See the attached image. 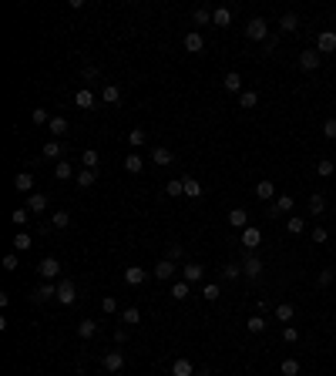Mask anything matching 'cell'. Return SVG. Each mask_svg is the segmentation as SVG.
I'll return each instance as SVG.
<instances>
[{"label": "cell", "instance_id": "obj_4", "mask_svg": "<svg viewBox=\"0 0 336 376\" xmlns=\"http://www.w3.org/2000/svg\"><path fill=\"white\" fill-rule=\"evenodd\" d=\"M57 303H61V306H74V303H78V292H74V282L71 279H61V282H57Z\"/></svg>", "mask_w": 336, "mask_h": 376}, {"label": "cell", "instance_id": "obj_10", "mask_svg": "<svg viewBox=\"0 0 336 376\" xmlns=\"http://www.w3.org/2000/svg\"><path fill=\"white\" fill-rule=\"evenodd\" d=\"M299 67H303V71H316V67H320V51L316 47L303 51V54H299Z\"/></svg>", "mask_w": 336, "mask_h": 376}, {"label": "cell", "instance_id": "obj_23", "mask_svg": "<svg viewBox=\"0 0 336 376\" xmlns=\"http://www.w3.org/2000/svg\"><path fill=\"white\" fill-rule=\"evenodd\" d=\"M272 195H276V185H272V182H266V178H262V182L256 185V198H259V202H269Z\"/></svg>", "mask_w": 336, "mask_h": 376}, {"label": "cell", "instance_id": "obj_13", "mask_svg": "<svg viewBox=\"0 0 336 376\" xmlns=\"http://www.w3.org/2000/svg\"><path fill=\"white\" fill-rule=\"evenodd\" d=\"M229 225H232V229H249V212L246 208H232V212H229Z\"/></svg>", "mask_w": 336, "mask_h": 376}, {"label": "cell", "instance_id": "obj_36", "mask_svg": "<svg viewBox=\"0 0 336 376\" xmlns=\"http://www.w3.org/2000/svg\"><path fill=\"white\" fill-rule=\"evenodd\" d=\"M31 245H34V239H31L27 232H17V235H14V248H17V252H27Z\"/></svg>", "mask_w": 336, "mask_h": 376}, {"label": "cell", "instance_id": "obj_2", "mask_svg": "<svg viewBox=\"0 0 336 376\" xmlns=\"http://www.w3.org/2000/svg\"><path fill=\"white\" fill-rule=\"evenodd\" d=\"M57 272H61V262H57L54 256H44V259L37 262V275H40L44 282H54V275H57Z\"/></svg>", "mask_w": 336, "mask_h": 376}, {"label": "cell", "instance_id": "obj_5", "mask_svg": "<svg viewBox=\"0 0 336 376\" xmlns=\"http://www.w3.org/2000/svg\"><path fill=\"white\" fill-rule=\"evenodd\" d=\"M242 245H246V252H256V248L262 245V232H259L256 225H249V229H242Z\"/></svg>", "mask_w": 336, "mask_h": 376}, {"label": "cell", "instance_id": "obj_3", "mask_svg": "<svg viewBox=\"0 0 336 376\" xmlns=\"http://www.w3.org/2000/svg\"><path fill=\"white\" fill-rule=\"evenodd\" d=\"M246 37H249V40H262V44L269 40V27H266L262 17H252V20L246 24Z\"/></svg>", "mask_w": 336, "mask_h": 376}, {"label": "cell", "instance_id": "obj_31", "mask_svg": "<svg viewBox=\"0 0 336 376\" xmlns=\"http://www.w3.org/2000/svg\"><path fill=\"white\" fill-rule=\"evenodd\" d=\"M27 218H31V208H14V212H10V222H14L17 229H24Z\"/></svg>", "mask_w": 336, "mask_h": 376}, {"label": "cell", "instance_id": "obj_40", "mask_svg": "<svg viewBox=\"0 0 336 376\" xmlns=\"http://www.w3.org/2000/svg\"><path fill=\"white\" fill-rule=\"evenodd\" d=\"M94 182H98V171H91V168H84V171L78 175V185H81V188H91Z\"/></svg>", "mask_w": 336, "mask_h": 376}, {"label": "cell", "instance_id": "obj_49", "mask_svg": "<svg viewBox=\"0 0 336 376\" xmlns=\"http://www.w3.org/2000/svg\"><path fill=\"white\" fill-rule=\"evenodd\" d=\"M282 376H299V363L296 360H282Z\"/></svg>", "mask_w": 336, "mask_h": 376}, {"label": "cell", "instance_id": "obj_37", "mask_svg": "<svg viewBox=\"0 0 336 376\" xmlns=\"http://www.w3.org/2000/svg\"><path fill=\"white\" fill-rule=\"evenodd\" d=\"M182 185H185V195H188V198H199L202 195V185L195 182V178H182Z\"/></svg>", "mask_w": 336, "mask_h": 376}, {"label": "cell", "instance_id": "obj_32", "mask_svg": "<svg viewBox=\"0 0 336 376\" xmlns=\"http://www.w3.org/2000/svg\"><path fill=\"white\" fill-rule=\"evenodd\" d=\"M54 175L61 178V182H67V178L74 175V165H71V161H57V165H54Z\"/></svg>", "mask_w": 336, "mask_h": 376}, {"label": "cell", "instance_id": "obj_7", "mask_svg": "<svg viewBox=\"0 0 336 376\" xmlns=\"http://www.w3.org/2000/svg\"><path fill=\"white\" fill-rule=\"evenodd\" d=\"M101 366L108 369V373H118L121 366H125V353L121 349H111V353H104V360H101Z\"/></svg>", "mask_w": 336, "mask_h": 376}, {"label": "cell", "instance_id": "obj_53", "mask_svg": "<svg viewBox=\"0 0 336 376\" xmlns=\"http://www.w3.org/2000/svg\"><path fill=\"white\" fill-rule=\"evenodd\" d=\"M101 309L108 312V316H111V312H118V303H114V296H104V299H101Z\"/></svg>", "mask_w": 336, "mask_h": 376}, {"label": "cell", "instance_id": "obj_1", "mask_svg": "<svg viewBox=\"0 0 336 376\" xmlns=\"http://www.w3.org/2000/svg\"><path fill=\"white\" fill-rule=\"evenodd\" d=\"M242 275H246V279H262V259H259L256 252H246V259H242Z\"/></svg>", "mask_w": 336, "mask_h": 376}, {"label": "cell", "instance_id": "obj_9", "mask_svg": "<svg viewBox=\"0 0 336 376\" xmlns=\"http://www.w3.org/2000/svg\"><path fill=\"white\" fill-rule=\"evenodd\" d=\"M145 279H148V269H138V265H128V269H125V282H128V286H145Z\"/></svg>", "mask_w": 336, "mask_h": 376}, {"label": "cell", "instance_id": "obj_11", "mask_svg": "<svg viewBox=\"0 0 336 376\" xmlns=\"http://www.w3.org/2000/svg\"><path fill=\"white\" fill-rule=\"evenodd\" d=\"M316 51H320V54H329V51H336V34H333V31H323L320 37H316Z\"/></svg>", "mask_w": 336, "mask_h": 376}, {"label": "cell", "instance_id": "obj_59", "mask_svg": "<svg viewBox=\"0 0 336 376\" xmlns=\"http://www.w3.org/2000/svg\"><path fill=\"white\" fill-rule=\"evenodd\" d=\"M4 269H7V272H14V269H17V256H4Z\"/></svg>", "mask_w": 336, "mask_h": 376}, {"label": "cell", "instance_id": "obj_34", "mask_svg": "<svg viewBox=\"0 0 336 376\" xmlns=\"http://www.w3.org/2000/svg\"><path fill=\"white\" fill-rule=\"evenodd\" d=\"M74 104H78V108H91V104H94V94H91L88 88H81L78 94H74Z\"/></svg>", "mask_w": 336, "mask_h": 376}, {"label": "cell", "instance_id": "obj_43", "mask_svg": "<svg viewBox=\"0 0 336 376\" xmlns=\"http://www.w3.org/2000/svg\"><path fill=\"white\" fill-rule=\"evenodd\" d=\"M202 296H205L208 303H215V299L222 296V292H219V282H205V289H202Z\"/></svg>", "mask_w": 336, "mask_h": 376}, {"label": "cell", "instance_id": "obj_35", "mask_svg": "<svg viewBox=\"0 0 336 376\" xmlns=\"http://www.w3.org/2000/svg\"><path fill=\"white\" fill-rule=\"evenodd\" d=\"M259 104V91H242L239 94V108H256Z\"/></svg>", "mask_w": 336, "mask_h": 376}, {"label": "cell", "instance_id": "obj_57", "mask_svg": "<svg viewBox=\"0 0 336 376\" xmlns=\"http://www.w3.org/2000/svg\"><path fill=\"white\" fill-rule=\"evenodd\" d=\"M329 239V232L326 229H320V225H316V229H313V242H326Z\"/></svg>", "mask_w": 336, "mask_h": 376}, {"label": "cell", "instance_id": "obj_51", "mask_svg": "<svg viewBox=\"0 0 336 376\" xmlns=\"http://www.w3.org/2000/svg\"><path fill=\"white\" fill-rule=\"evenodd\" d=\"M323 135H326L329 141H336V118H326V124H323Z\"/></svg>", "mask_w": 336, "mask_h": 376}, {"label": "cell", "instance_id": "obj_44", "mask_svg": "<svg viewBox=\"0 0 336 376\" xmlns=\"http://www.w3.org/2000/svg\"><path fill=\"white\" fill-rule=\"evenodd\" d=\"M121 319L128 322V326H135V322H141V312H138V309H135V306H128V309L121 312Z\"/></svg>", "mask_w": 336, "mask_h": 376}, {"label": "cell", "instance_id": "obj_19", "mask_svg": "<svg viewBox=\"0 0 336 376\" xmlns=\"http://www.w3.org/2000/svg\"><path fill=\"white\" fill-rule=\"evenodd\" d=\"M101 101L104 104H118L121 101V88H118V84H104V88H101Z\"/></svg>", "mask_w": 336, "mask_h": 376}, {"label": "cell", "instance_id": "obj_58", "mask_svg": "<svg viewBox=\"0 0 336 376\" xmlns=\"http://www.w3.org/2000/svg\"><path fill=\"white\" fill-rule=\"evenodd\" d=\"M329 282H333V269H323V272H320V286H323V289H326V286H329Z\"/></svg>", "mask_w": 336, "mask_h": 376}, {"label": "cell", "instance_id": "obj_38", "mask_svg": "<svg viewBox=\"0 0 336 376\" xmlns=\"http://www.w3.org/2000/svg\"><path fill=\"white\" fill-rule=\"evenodd\" d=\"M98 161H101V158H98V152H94V148H88V152L81 155V165H84V168H91V171L98 168Z\"/></svg>", "mask_w": 336, "mask_h": 376}, {"label": "cell", "instance_id": "obj_21", "mask_svg": "<svg viewBox=\"0 0 336 376\" xmlns=\"http://www.w3.org/2000/svg\"><path fill=\"white\" fill-rule=\"evenodd\" d=\"M212 24H215V27H229V24H232V10H229V7L212 10Z\"/></svg>", "mask_w": 336, "mask_h": 376}, {"label": "cell", "instance_id": "obj_16", "mask_svg": "<svg viewBox=\"0 0 336 376\" xmlns=\"http://www.w3.org/2000/svg\"><path fill=\"white\" fill-rule=\"evenodd\" d=\"M222 88L229 91V94H239V91H242V78H239L235 71H229V74L222 78Z\"/></svg>", "mask_w": 336, "mask_h": 376}, {"label": "cell", "instance_id": "obj_55", "mask_svg": "<svg viewBox=\"0 0 336 376\" xmlns=\"http://www.w3.org/2000/svg\"><path fill=\"white\" fill-rule=\"evenodd\" d=\"M128 141H131V144H135V148H138V144H145V131H141V128H135V131H128Z\"/></svg>", "mask_w": 336, "mask_h": 376}, {"label": "cell", "instance_id": "obj_14", "mask_svg": "<svg viewBox=\"0 0 336 376\" xmlns=\"http://www.w3.org/2000/svg\"><path fill=\"white\" fill-rule=\"evenodd\" d=\"M14 188H17V192H34V175H31V171H17Z\"/></svg>", "mask_w": 336, "mask_h": 376}, {"label": "cell", "instance_id": "obj_6", "mask_svg": "<svg viewBox=\"0 0 336 376\" xmlns=\"http://www.w3.org/2000/svg\"><path fill=\"white\" fill-rule=\"evenodd\" d=\"M34 303H47V299H57V282H40L37 289L31 292Z\"/></svg>", "mask_w": 336, "mask_h": 376}, {"label": "cell", "instance_id": "obj_33", "mask_svg": "<svg viewBox=\"0 0 336 376\" xmlns=\"http://www.w3.org/2000/svg\"><path fill=\"white\" fill-rule=\"evenodd\" d=\"M188 292H192V286H188V282H175V286H172V299H178V303H182V299H188Z\"/></svg>", "mask_w": 336, "mask_h": 376}, {"label": "cell", "instance_id": "obj_17", "mask_svg": "<svg viewBox=\"0 0 336 376\" xmlns=\"http://www.w3.org/2000/svg\"><path fill=\"white\" fill-rule=\"evenodd\" d=\"M293 316H296V306H293V303H279V306H276V319H279V322H286V326H289Z\"/></svg>", "mask_w": 336, "mask_h": 376}, {"label": "cell", "instance_id": "obj_47", "mask_svg": "<svg viewBox=\"0 0 336 376\" xmlns=\"http://www.w3.org/2000/svg\"><path fill=\"white\" fill-rule=\"evenodd\" d=\"M239 275H242V265H235V262L222 265V279H239Z\"/></svg>", "mask_w": 336, "mask_h": 376}, {"label": "cell", "instance_id": "obj_52", "mask_svg": "<svg viewBox=\"0 0 336 376\" xmlns=\"http://www.w3.org/2000/svg\"><path fill=\"white\" fill-rule=\"evenodd\" d=\"M34 124H51V118H47V111H44V108H34Z\"/></svg>", "mask_w": 336, "mask_h": 376}, {"label": "cell", "instance_id": "obj_27", "mask_svg": "<svg viewBox=\"0 0 336 376\" xmlns=\"http://www.w3.org/2000/svg\"><path fill=\"white\" fill-rule=\"evenodd\" d=\"M64 155V144L57 141V138H51L47 144H44V158H61Z\"/></svg>", "mask_w": 336, "mask_h": 376}, {"label": "cell", "instance_id": "obj_42", "mask_svg": "<svg viewBox=\"0 0 336 376\" xmlns=\"http://www.w3.org/2000/svg\"><path fill=\"white\" fill-rule=\"evenodd\" d=\"M246 329L249 333H266V319L262 316H252V319H246Z\"/></svg>", "mask_w": 336, "mask_h": 376}, {"label": "cell", "instance_id": "obj_24", "mask_svg": "<svg viewBox=\"0 0 336 376\" xmlns=\"http://www.w3.org/2000/svg\"><path fill=\"white\" fill-rule=\"evenodd\" d=\"M27 208H31V212H47V195L34 192L31 198H27Z\"/></svg>", "mask_w": 336, "mask_h": 376}, {"label": "cell", "instance_id": "obj_20", "mask_svg": "<svg viewBox=\"0 0 336 376\" xmlns=\"http://www.w3.org/2000/svg\"><path fill=\"white\" fill-rule=\"evenodd\" d=\"M192 373H195L192 360H185V356H182V360H175V363H172V376H192Z\"/></svg>", "mask_w": 336, "mask_h": 376}, {"label": "cell", "instance_id": "obj_8", "mask_svg": "<svg viewBox=\"0 0 336 376\" xmlns=\"http://www.w3.org/2000/svg\"><path fill=\"white\" fill-rule=\"evenodd\" d=\"M293 205H296V198H293V195H276V202L269 205V215H282V212H293Z\"/></svg>", "mask_w": 336, "mask_h": 376}, {"label": "cell", "instance_id": "obj_29", "mask_svg": "<svg viewBox=\"0 0 336 376\" xmlns=\"http://www.w3.org/2000/svg\"><path fill=\"white\" fill-rule=\"evenodd\" d=\"M296 27H299V17H296V14H282V17H279V31L293 34Z\"/></svg>", "mask_w": 336, "mask_h": 376}, {"label": "cell", "instance_id": "obj_18", "mask_svg": "<svg viewBox=\"0 0 336 376\" xmlns=\"http://www.w3.org/2000/svg\"><path fill=\"white\" fill-rule=\"evenodd\" d=\"M175 275V262L172 259H161L158 265H155V279H172Z\"/></svg>", "mask_w": 336, "mask_h": 376}, {"label": "cell", "instance_id": "obj_39", "mask_svg": "<svg viewBox=\"0 0 336 376\" xmlns=\"http://www.w3.org/2000/svg\"><path fill=\"white\" fill-rule=\"evenodd\" d=\"M165 195H172V198H178V195H185V185H182V178H172V182L165 185Z\"/></svg>", "mask_w": 336, "mask_h": 376}, {"label": "cell", "instance_id": "obj_50", "mask_svg": "<svg viewBox=\"0 0 336 376\" xmlns=\"http://www.w3.org/2000/svg\"><path fill=\"white\" fill-rule=\"evenodd\" d=\"M282 339H286V343H299V329L296 326H282Z\"/></svg>", "mask_w": 336, "mask_h": 376}, {"label": "cell", "instance_id": "obj_22", "mask_svg": "<svg viewBox=\"0 0 336 376\" xmlns=\"http://www.w3.org/2000/svg\"><path fill=\"white\" fill-rule=\"evenodd\" d=\"M47 131L61 141V138L67 135V118H51V124H47Z\"/></svg>", "mask_w": 336, "mask_h": 376}, {"label": "cell", "instance_id": "obj_46", "mask_svg": "<svg viewBox=\"0 0 336 376\" xmlns=\"http://www.w3.org/2000/svg\"><path fill=\"white\" fill-rule=\"evenodd\" d=\"M303 229H306V222L299 215H289V235H303Z\"/></svg>", "mask_w": 336, "mask_h": 376}, {"label": "cell", "instance_id": "obj_48", "mask_svg": "<svg viewBox=\"0 0 336 376\" xmlns=\"http://www.w3.org/2000/svg\"><path fill=\"white\" fill-rule=\"evenodd\" d=\"M333 171H336L333 161H316V175H320V178H329Z\"/></svg>", "mask_w": 336, "mask_h": 376}, {"label": "cell", "instance_id": "obj_15", "mask_svg": "<svg viewBox=\"0 0 336 376\" xmlns=\"http://www.w3.org/2000/svg\"><path fill=\"white\" fill-rule=\"evenodd\" d=\"M182 275H185V282L192 286V282H199L202 275H205V269H202L199 262H188V265H185V269H182Z\"/></svg>", "mask_w": 336, "mask_h": 376}, {"label": "cell", "instance_id": "obj_25", "mask_svg": "<svg viewBox=\"0 0 336 376\" xmlns=\"http://www.w3.org/2000/svg\"><path fill=\"white\" fill-rule=\"evenodd\" d=\"M94 333H98V322H94V319H81V322H78V336H81V339H91Z\"/></svg>", "mask_w": 336, "mask_h": 376}, {"label": "cell", "instance_id": "obj_41", "mask_svg": "<svg viewBox=\"0 0 336 376\" xmlns=\"http://www.w3.org/2000/svg\"><path fill=\"white\" fill-rule=\"evenodd\" d=\"M309 212H313V215H323V212H326V198H323V195H313V198H309Z\"/></svg>", "mask_w": 336, "mask_h": 376}, {"label": "cell", "instance_id": "obj_28", "mask_svg": "<svg viewBox=\"0 0 336 376\" xmlns=\"http://www.w3.org/2000/svg\"><path fill=\"white\" fill-rule=\"evenodd\" d=\"M141 168H145L141 155H128V158H125V171H128V175H138Z\"/></svg>", "mask_w": 336, "mask_h": 376}, {"label": "cell", "instance_id": "obj_30", "mask_svg": "<svg viewBox=\"0 0 336 376\" xmlns=\"http://www.w3.org/2000/svg\"><path fill=\"white\" fill-rule=\"evenodd\" d=\"M192 20H195L199 27L212 24V10H208V7H195V10H192Z\"/></svg>", "mask_w": 336, "mask_h": 376}, {"label": "cell", "instance_id": "obj_45", "mask_svg": "<svg viewBox=\"0 0 336 376\" xmlns=\"http://www.w3.org/2000/svg\"><path fill=\"white\" fill-rule=\"evenodd\" d=\"M51 222H54L57 229H67V225H71V212H54V215H51Z\"/></svg>", "mask_w": 336, "mask_h": 376}, {"label": "cell", "instance_id": "obj_12", "mask_svg": "<svg viewBox=\"0 0 336 376\" xmlns=\"http://www.w3.org/2000/svg\"><path fill=\"white\" fill-rule=\"evenodd\" d=\"M182 44H185V51H188V54H199V51L205 47V37H202L199 31H192V34H185Z\"/></svg>", "mask_w": 336, "mask_h": 376}, {"label": "cell", "instance_id": "obj_54", "mask_svg": "<svg viewBox=\"0 0 336 376\" xmlns=\"http://www.w3.org/2000/svg\"><path fill=\"white\" fill-rule=\"evenodd\" d=\"M168 259H172V262H182V245H178V242L168 245Z\"/></svg>", "mask_w": 336, "mask_h": 376}, {"label": "cell", "instance_id": "obj_26", "mask_svg": "<svg viewBox=\"0 0 336 376\" xmlns=\"http://www.w3.org/2000/svg\"><path fill=\"white\" fill-rule=\"evenodd\" d=\"M152 161L155 165H172V152H168L165 144H158V148H152Z\"/></svg>", "mask_w": 336, "mask_h": 376}, {"label": "cell", "instance_id": "obj_56", "mask_svg": "<svg viewBox=\"0 0 336 376\" xmlns=\"http://www.w3.org/2000/svg\"><path fill=\"white\" fill-rule=\"evenodd\" d=\"M98 74H101V71H98L94 64H88V67H84V71H81V78H84V81H94Z\"/></svg>", "mask_w": 336, "mask_h": 376}]
</instances>
